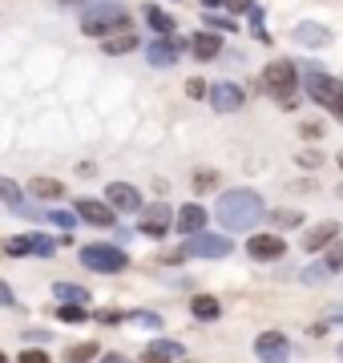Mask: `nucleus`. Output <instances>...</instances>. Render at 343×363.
<instances>
[{"label": "nucleus", "mask_w": 343, "mask_h": 363, "mask_svg": "<svg viewBox=\"0 0 343 363\" xmlns=\"http://www.w3.org/2000/svg\"><path fill=\"white\" fill-rule=\"evenodd\" d=\"M133 319H137V323H150V327H162V319L158 315H150V311H137Z\"/></svg>", "instance_id": "obj_38"}, {"label": "nucleus", "mask_w": 343, "mask_h": 363, "mask_svg": "<svg viewBox=\"0 0 343 363\" xmlns=\"http://www.w3.org/2000/svg\"><path fill=\"white\" fill-rule=\"evenodd\" d=\"M214 214H218V222H223L226 230H251V226L263 222L266 210H263V198L254 194V190H226L218 198Z\"/></svg>", "instance_id": "obj_1"}, {"label": "nucleus", "mask_w": 343, "mask_h": 363, "mask_svg": "<svg viewBox=\"0 0 343 363\" xmlns=\"http://www.w3.org/2000/svg\"><path fill=\"white\" fill-rule=\"evenodd\" d=\"M81 262L89 271H101V274H118L130 267V255L118 247H106V242H93V247H81Z\"/></svg>", "instance_id": "obj_5"}, {"label": "nucleus", "mask_w": 343, "mask_h": 363, "mask_svg": "<svg viewBox=\"0 0 343 363\" xmlns=\"http://www.w3.org/2000/svg\"><path fill=\"white\" fill-rule=\"evenodd\" d=\"M101 363H130V359H125V355H106Z\"/></svg>", "instance_id": "obj_43"}, {"label": "nucleus", "mask_w": 343, "mask_h": 363, "mask_svg": "<svg viewBox=\"0 0 343 363\" xmlns=\"http://www.w3.org/2000/svg\"><path fill=\"white\" fill-rule=\"evenodd\" d=\"M130 49H137V37L133 33H121V37L106 40V52H130Z\"/></svg>", "instance_id": "obj_26"}, {"label": "nucleus", "mask_w": 343, "mask_h": 363, "mask_svg": "<svg viewBox=\"0 0 343 363\" xmlns=\"http://www.w3.org/2000/svg\"><path fill=\"white\" fill-rule=\"evenodd\" d=\"M28 190H33L37 198H61L65 194V186H61L57 178H33L28 182Z\"/></svg>", "instance_id": "obj_22"}, {"label": "nucleus", "mask_w": 343, "mask_h": 363, "mask_svg": "<svg viewBox=\"0 0 343 363\" xmlns=\"http://www.w3.org/2000/svg\"><path fill=\"white\" fill-rule=\"evenodd\" d=\"M295 65L291 61H271V65L263 69V85H266V93L279 101V109H295Z\"/></svg>", "instance_id": "obj_3"}, {"label": "nucleus", "mask_w": 343, "mask_h": 363, "mask_svg": "<svg viewBox=\"0 0 343 363\" xmlns=\"http://www.w3.org/2000/svg\"><path fill=\"white\" fill-rule=\"evenodd\" d=\"M319 162H323V157H319L315 150H311V154H299V166H307V169H315Z\"/></svg>", "instance_id": "obj_36"}, {"label": "nucleus", "mask_w": 343, "mask_h": 363, "mask_svg": "<svg viewBox=\"0 0 343 363\" xmlns=\"http://www.w3.org/2000/svg\"><path fill=\"white\" fill-rule=\"evenodd\" d=\"M9 255H16V259H21V255H28V250H33V238H9Z\"/></svg>", "instance_id": "obj_28"}, {"label": "nucleus", "mask_w": 343, "mask_h": 363, "mask_svg": "<svg viewBox=\"0 0 343 363\" xmlns=\"http://www.w3.org/2000/svg\"><path fill=\"white\" fill-rule=\"evenodd\" d=\"M178 52H182V40H150V49H145V61L158 69H170L178 61Z\"/></svg>", "instance_id": "obj_13"}, {"label": "nucleus", "mask_w": 343, "mask_h": 363, "mask_svg": "<svg viewBox=\"0 0 343 363\" xmlns=\"http://www.w3.org/2000/svg\"><path fill=\"white\" fill-rule=\"evenodd\" d=\"M178 230L190 234V238H194V234H202V230H206V210L194 206V202H190V206H182V210H178Z\"/></svg>", "instance_id": "obj_17"}, {"label": "nucleus", "mask_w": 343, "mask_h": 363, "mask_svg": "<svg viewBox=\"0 0 343 363\" xmlns=\"http://www.w3.org/2000/svg\"><path fill=\"white\" fill-rule=\"evenodd\" d=\"M206 97H210V105L218 109V113H235V109H242V105H247V93L238 89L235 81H218V85H210V89H206Z\"/></svg>", "instance_id": "obj_7"}, {"label": "nucleus", "mask_w": 343, "mask_h": 363, "mask_svg": "<svg viewBox=\"0 0 343 363\" xmlns=\"http://www.w3.org/2000/svg\"><path fill=\"white\" fill-rule=\"evenodd\" d=\"M206 25H210V28H218V33H226V28H235L230 21H226V16H210V13H206Z\"/></svg>", "instance_id": "obj_35"}, {"label": "nucleus", "mask_w": 343, "mask_h": 363, "mask_svg": "<svg viewBox=\"0 0 343 363\" xmlns=\"http://www.w3.org/2000/svg\"><path fill=\"white\" fill-rule=\"evenodd\" d=\"M283 250H287V242H283L279 234H254L251 242H247V255H251V259H263V262L283 259Z\"/></svg>", "instance_id": "obj_11"}, {"label": "nucleus", "mask_w": 343, "mask_h": 363, "mask_svg": "<svg viewBox=\"0 0 343 363\" xmlns=\"http://www.w3.org/2000/svg\"><path fill=\"white\" fill-rule=\"evenodd\" d=\"M230 13H251V0H226Z\"/></svg>", "instance_id": "obj_37"}, {"label": "nucleus", "mask_w": 343, "mask_h": 363, "mask_svg": "<svg viewBox=\"0 0 343 363\" xmlns=\"http://www.w3.org/2000/svg\"><path fill=\"white\" fill-rule=\"evenodd\" d=\"M335 234H339V222H319L315 230L303 234V250L311 255V250H323L327 242H335Z\"/></svg>", "instance_id": "obj_16"}, {"label": "nucleus", "mask_w": 343, "mask_h": 363, "mask_svg": "<svg viewBox=\"0 0 343 363\" xmlns=\"http://www.w3.org/2000/svg\"><path fill=\"white\" fill-rule=\"evenodd\" d=\"M0 363H9V355H4V351H0Z\"/></svg>", "instance_id": "obj_46"}, {"label": "nucleus", "mask_w": 343, "mask_h": 363, "mask_svg": "<svg viewBox=\"0 0 343 363\" xmlns=\"http://www.w3.org/2000/svg\"><path fill=\"white\" fill-rule=\"evenodd\" d=\"M331 319H343V307H331Z\"/></svg>", "instance_id": "obj_45"}, {"label": "nucleus", "mask_w": 343, "mask_h": 363, "mask_svg": "<svg viewBox=\"0 0 343 363\" xmlns=\"http://www.w3.org/2000/svg\"><path fill=\"white\" fill-rule=\"evenodd\" d=\"M97 359V343H77V347L65 351V363H89Z\"/></svg>", "instance_id": "obj_25"}, {"label": "nucleus", "mask_w": 343, "mask_h": 363, "mask_svg": "<svg viewBox=\"0 0 343 363\" xmlns=\"http://www.w3.org/2000/svg\"><path fill=\"white\" fill-rule=\"evenodd\" d=\"M121 25H125V4H118V0H97V4L85 9V16H81V28H85L89 37L118 33Z\"/></svg>", "instance_id": "obj_4"}, {"label": "nucleus", "mask_w": 343, "mask_h": 363, "mask_svg": "<svg viewBox=\"0 0 343 363\" xmlns=\"http://www.w3.org/2000/svg\"><path fill=\"white\" fill-rule=\"evenodd\" d=\"M57 319H61V323H81V319H89V307H85V303H65V307L57 311Z\"/></svg>", "instance_id": "obj_24"}, {"label": "nucleus", "mask_w": 343, "mask_h": 363, "mask_svg": "<svg viewBox=\"0 0 343 363\" xmlns=\"http://www.w3.org/2000/svg\"><path fill=\"white\" fill-rule=\"evenodd\" d=\"M271 218H275V226H295V222H299V214H295V210H275Z\"/></svg>", "instance_id": "obj_30"}, {"label": "nucleus", "mask_w": 343, "mask_h": 363, "mask_svg": "<svg viewBox=\"0 0 343 363\" xmlns=\"http://www.w3.org/2000/svg\"><path fill=\"white\" fill-rule=\"evenodd\" d=\"M323 267H327V271H343V242H331V255H327Z\"/></svg>", "instance_id": "obj_27"}, {"label": "nucleus", "mask_w": 343, "mask_h": 363, "mask_svg": "<svg viewBox=\"0 0 343 363\" xmlns=\"http://www.w3.org/2000/svg\"><path fill=\"white\" fill-rule=\"evenodd\" d=\"M339 359H343V347H339Z\"/></svg>", "instance_id": "obj_50"}, {"label": "nucleus", "mask_w": 343, "mask_h": 363, "mask_svg": "<svg viewBox=\"0 0 343 363\" xmlns=\"http://www.w3.org/2000/svg\"><path fill=\"white\" fill-rule=\"evenodd\" d=\"M145 25L154 28V33H174V16L166 9H158V4H150L145 9Z\"/></svg>", "instance_id": "obj_21"}, {"label": "nucleus", "mask_w": 343, "mask_h": 363, "mask_svg": "<svg viewBox=\"0 0 343 363\" xmlns=\"http://www.w3.org/2000/svg\"><path fill=\"white\" fill-rule=\"evenodd\" d=\"M53 295L65 298V303H85V307H89V291H85V286H77V283H57Z\"/></svg>", "instance_id": "obj_23"}, {"label": "nucleus", "mask_w": 343, "mask_h": 363, "mask_svg": "<svg viewBox=\"0 0 343 363\" xmlns=\"http://www.w3.org/2000/svg\"><path fill=\"white\" fill-rule=\"evenodd\" d=\"M182 255H194V259H223V255H230V238H226V234H194V238H186Z\"/></svg>", "instance_id": "obj_6"}, {"label": "nucleus", "mask_w": 343, "mask_h": 363, "mask_svg": "<svg viewBox=\"0 0 343 363\" xmlns=\"http://www.w3.org/2000/svg\"><path fill=\"white\" fill-rule=\"evenodd\" d=\"M339 166H343V154H339Z\"/></svg>", "instance_id": "obj_49"}, {"label": "nucleus", "mask_w": 343, "mask_h": 363, "mask_svg": "<svg viewBox=\"0 0 343 363\" xmlns=\"http://www.w3.org/2000/svg\"><path fill=\"white\" fill-rule=\"evenodd\" d=\"M0 202H9V210L13 214H25V218H45V210L28 206L25 194H21V186H16L13 178H0Z\"/></svg>", "instance_id": "obj_10"}, {"label": "nucleus", "mask_w": 343, "mask_h": 363, "mask_svg": "<svg viewBox=\"0 0 343 363\" xmlns=\"http://www.w3.org/2000/svg\"><path fill=\"white\" fill-rule=\"evenodd\" d=\"M57 4H73V0H57Z\"/></svg>", "instance_id": "obj_47"}, {"label": "nucleus", "mask_w": 343, "mask_h": 363, "mask_svg": "<svg viewBox=\"0 0 343 363\" xmlns=\"http://www.w3.org/2000/svg\"><path fill=\"white\" fill-rule=\"evenodd\" d=\"M307 97L315 105H323L331 117H339L343 121V81H335V77H327L323 69H307Z\"/></svg>", "instance_id": "obj_2"}, {"label": "nucleus", "mask_w": 343, "mask_h": 363, "mask_svg": "<svg viewBox=\"0 0 343 363\" xmlns=\"http://www.w3.org/2000/svg\"><path fill=\"white\" fill-rule=\"evenodd\" d=\"M319 133H323V125H311V121L303 125V138H319Z\"/></svg>", "instance_id": "obj_41"}, {"label": "nucleus", "mask_w": 343, "mask_h": 363, "mask_svg": "<svg viewBox=\"0 0 343 363\" xmlns=\"http://www.w3.org/2000/svg\"><path fill=\"white\" fill-rule=\"evenodd\" d=\"M186 93H190V97H202V93H206V85H202V81L194 77V81H190V85H186Z\"/></svg>", "instance_id": "obj_39"}, {"label": "nucleus", "mask_w": 343, "mask_h": 363, "mask_svg": "<svg viewBox=\"0 0 343 363\" xmlns=\"http://www.w3.org/2000/svg\"><path fill=\"white\" fill-rule=\"evenodd\" d=\"M202 4H206V9H218V4H226V0H202Z\"/></svg>", "instance_id": "obj_44"}, {"label": "nucleus", "mask_w": 343, "mask_h": 363, "mask_svg": "<svg viewBox=\"0 0 343 363\" xmlns=\"http://www.w3.org/2000/svg\"><path fill=\"white\" fill-rule=\"evenodd\" d=\"M339 198H343V182H339Z\"/></svg>", "instance_id": "obj_48"}, {"label": "nucleus", "mask_w": 343, "mask_h": 363, "mask_svg": "<svg viewBox=\"0 0 343 363\" xmlns=\"http://www.w3.org/2000/svg\"><path fill=\"white\" fill-rule=\"evenodd\" d=\"M327 267H319V271H303V283H323V279H327Z\"/></svg>", "instance_id": "obj_34"}, {"label": "nucleus", "mask_w": 343, "mask_h": 363, "mask_svg": "<svg viewBox=\"0 0 343 363\" xmlns=\"http://www.w3.org/2000/svg\"><path fill=\"white\" fill-rule=\"evenodd\" d=\"M101 323H121V311H101Z\"/></svg>", "instance_id": "obj_42"}, {"label": "nucleus", "mask_w": 343, "mask_h": 363, "mask_svg": "<svg viewBox=\"0 0 343 363\" xmlns=\"http://www.w3.org/2000/svg\"><path fill=\"white\" fill-rule=\"evenodd\" d=\"M254 351H259V359L263 363H283L291 355V343L279 331H263V335L254 339Z\"/></svg>", "instance_id": "obj_9"}, {"label": "nucleus", "mask_w": 343, "mask_h": 363, "mask_svg": "<svg viewBox=\"0 0 343 363\" xmlns=\"http://www.w3.org/2000/svg\"><path fill=\"white\" fill-rule=\"evenodd\" d=\"M295 40H299L303 49H323V45L331 40V33H327L323 25H311V21H303V25L295 28Z\"/></svg>", "instance_id": "obj_18"}, {"label": "nucleus", "mask_w": 343, "mask_h": 363, "mask_svg": "<svg viewBox=\"0 0 343 363\" xmlns=\"http://www.w3.org/2000/svg\"><path fill=\"white\" fill-rule=\"evenodd\" d=\"M190 311H194V319H218V298H210V295H194L190 298Z\"/></svg>", "instance_id": "obj_20"}, {"label": "nucleus", "mask_w": 343, "mask_h": 363, "mask_svg": "<svg viewBox=\"0 0 343 363\" xmlns=\"http://www.w3.org/2000/svg\"><path fill=\"white\" fill-rule=\"evenodd\" d=\"M166 222H170V210L162 202H150V210H142V234H150V238H162Z\"/></svg>", "instance_id": "obj_15"}, {"label": "nucleus", "mask_w": 343, "mask_h": 363, "mask_svg": "<svg viewBox=\"0 0 343 363\" xmlns=\"http://www.w3.org/2000/svg\"><path fill=\"white\" fill-rule=\"evenodd\" d=\"M0 307H13V291H9V283H0Z\"/></svg>", "instance_id": "obj_40"}, {"label": "nucleus", "mask_w": 343, "mask_h": 363, "mask_svg": "<svg viewBox=\"0 0 343 363\" xmlns=\"http://www.w3.org/2000/svg\"><path fill=\"white\" fill-rule=\"evenodd\" d=\"M190 49H194V57H198V61H214V57L223 52V40L214 37V33H198Z\"/></svg>", "instance_id": "obj_19"}, {"label": "nucleus", "mask_w": 343, "mask_h": 363, "mask_svg": "<svg viewBox=\"0 0 343 363\" xmlns=\"http://www.w3.org/2000/svg\"><path fill=\"white\" fill-rule=\"evenodd\" d=\"M33 250H37V255H45V259H49V255H53V238H33Z\"/></svg>", "instance_id": "obj_32"}, {"label": "nucleus", "mask_w": 343, "mask_h": 363, "mask_svg": "<svg viewBox=\"0 0 343 363\" xmlns=\"http://www.w3.org/2000/svg\"><path fill=\"white\" fill-rule=\"evenodd\" d=\"M77 218L93 222V226H113L118 210L109 206L106 198H81V202H77Z\"/></svg>", "instance_id": "obj_8"}, {"label": "nucleus", "mask_w": 343, "mask_h": 363, "mask_svg": "<svg viewBox=\"0 0 343 363\" xmlns=\"http://www.w3.org/2000/svg\"><path fill=\"white\" fill-rule=\"evenodd\" d=\"M174 359H182V343H174V339H154L142 351V363H174Z\"/></svg>", "instance_id": "obj_14"}, {"label": "nucleus", "mask_w": 343, "mask_h": 363, "mask_svg": "<svg viewBox=\"0 0 343 363\" xmlns=\"http://www.w3.org/2000/svg\"><path fill=\"white\" fill-rule=\"evenodd\" d=\"M106 202L113 210H137L142 206V194H137V186H130V182H109L106 186Z\"/></svg>", "instance_id": "obj_12"}, {"label": "nucleus", "mask_w": 343, "mask_h": 363, "mask_svg": "<svg viewBox=\"0 0 343 363\" xmlns=\"http://www.w3.org/2000/svg\"><path fill=\"white\" fill-rule=\"evenodd\" d=\"M16 363H53V359H49L45 351H21V359Z\"/></svg>", "instance_id": "obj_31"}, {"label": "nucleus", "mask_w": 343, "mask_h": 363, "mask_svg": "<svg viewBox=\"0 0 343 363\" xmlns=\"http://www.w3.org/2000/svg\"><path fill=\"white\" fill-rule=\"evenodd\" d=\"M49 218H53L57 226H61V230H69V226H73V214H69V210H53Z\"/></svg>", "instance_id": "obj_33"}, {"label": "nucleus", "mask_w": 343, "mask_h": 363, "mask_svg": "<svg viewBox=\"0 0 343 363\" xmlns=\"http://www.w3.org/2000/svg\"><path fill=\"white\" fill-rule=\"evenodd\" d=\"M214 182H218V174H210V169H198V174H194V186H198V190H210Z\"/></svg>", "instance_id": "obj_29"}]
</instances>
